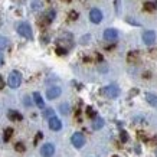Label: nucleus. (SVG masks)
Segmentation results:
<instances>
[{"label": "nucleus", "instance_id": "nucleus-1", "mask_svg": "<svg viewBox=\"0 0 157 157\" xmlns=\"http://www.w3.org/2000/svg\"><path fill=\"white\" fill-rule=\"evenodd\" d=\"M16 30H17V33L20 36H23V38L29 39V40H32L33 39V32H32V28H30V25L26 23V22H22L16 26Z\"/></svg>", "mask_w": 157, "mask_h": 157}, {"label": "nucleus", "instance_id": "nucleus-2", "mask_svg": "<svg viewBox=\"0 0 157 157\" xmlns=\"http://www.w3.org/2000/svg\"><path fill=\"white\" fill-rule=\"evenodd\" d=\"M20 84H22V74L19 71H12L9 78H7V85L12 90H16L20 86Z\"/></svg>", "mask_w": 157, "mask_h": 157}, {"label": "nucleus", "instance_id": "nucleus-3", "mask_svg": "<svg viewBox=\"0 0 157 157\" xmlns=\"http://www.w3.org/2000/svg\"><path fill=\"white\" fill-rule=\"evenodd\" d=\"M101 94L105 95L107 98H117L120 95V88L115 84H109V85L104 86L102 90H101Z\"/></svg>", "mask_w": 157, "mask_h": 157}, {"label": "nucleus", "instance_id": "nucleus-4", "mask_svg": "<svg viewBox=\"0 0 157 157\" xmlns=\"http://www.w3.org/2000/svg\"><path fill=\"white\" fill-rule=\"evenodd\" d=\"M71 143L75 148H82L85 144V137L82 133H74L71 137Z\"/></svg>", "mask_w": 157, "mask_h": 157}, {"label": "nucleus", "instance_id": "nucleus-5", "mask_svg": "<svg viewBox=\"0 0 157 157\" xmlns=\"http://www.w3.org/2000/svg\"><path fill=\"white\" fill-rule=\"evenodd\" d=\"M102 12H101L100 9H97V7H94V9H91V12H90V20L92 22V23H95V25H98V23H101L102 22Z\"/></svg>", "mask_w": 157, "mask_h": 157}, {"label": "nucleus", "instance_id": "nucleus-6", "mask_svg": "<svg viewBox=\"0 0 157 157\" xmlns=\"http://www.w3.org/2000/svg\"><path fill=\"white\" fill-rule=\"evenodd\" d=\"M156 39H157V35L154 30H144L143 32V42L146 45H148V46L156 42Z\"/></svg>", "mask_w": 157, "mask_h": 157}, {"label": "nucleus", "instance_id": "nucleus-7", "mask_svg": "<svg viewBox=\"0 0 157 157\" xmlns=\"http://www.w3.org/2000/svg\"><path fill=\"white\" fill-rule=\"evenodd\" d=\"M120 36L118 30L114 28H108L104 30V39L105 40H109V42H113V40H117Z\"/></svg>", "mask_w": 157, "mask_h": 157}, {"label": "nucleus", "instance_id": "nucleus-8", "mask_svg": "<svg viewBox=\"0 0 157 157\" xmlns=\"http://www.w3.org/2000/svg\"><path fill=\"white\" fill-rule=\"evenodd\" d=\"M40 154L42 157H52L55 154V146L52 143H46L40 147Z\"/></svg>", "mask_w": 157, "mask_h": 157}, {"label": "nucleus", "instance_id": "nucleus-9", "mask_svg": "<svg viewBox=\"0 0 157 157\" xmlns=\"http://www.w3.org/2000/svg\"><path fill=\"white\" fill-rule=\"evenodd\" d=\"M48 124H49V128L52 130V131H59L62 128V121L58 117H55V115L48 118Z\"/></svg>", "mask_w": 157, "mask_h": 157}, {"label": "nucleus", "instance_id": "nucleus-10", "mask_svg": "<svg viewBox=\"0 0 157 157\" xmlns=\"http://www.w3.org/2000/svg\"><path fill=\"white\" fill-rule=\"evenodd\" d=\"M61 94H62V90L59 86H51V88H48V91H46V98H48V100H56Z\"/></svg>", "mask_w": 157, "mask_h": 157}, {"label": "nucleus", "instance_id": "nucleus-11", "mask_svg": "<svg viewBox=\"0 0 157 157\" xmlns=\"http://www.w3.org/2000/svg\"><path fill=\"white\" fill-rule=\"evenodd\" d=\"M144 97H146V101H147L148 104L151 105L153 108L157 109V95L156 94H153V92H146Z\"/></svg>", "mask_w": 157, "mask_h": 157}, {"label": "nucleus", "instance_id": "nucleus-12", "mask_svg": "<svg viewBox=\"0 0 157 157\" xmlns=\"http://www.w3.org/2000/svg\"><path fill=\"white\" fill-rule=\"evenodd\" d=\"M7 117H9V120H12V121H22V120H23L22 114L17 113V111H14V109H9V111H7Z\"/></svg>", "mask_w": 157, "mask_h": 157}, {"label": "nucleus", "instance_id": "nucleus-13", "mask_svg": "<svg viewBox=\"0 0 157 157\" xmlns=\"http://www.w3.org/2000/svg\"><path fill=\"white\" fill-rule=\"evenodd\" d=\"M33 102L38 105L39 108H45V101H43L42 95L39 92H33Z\"/></svg>", "mask_w": 157, "mask_h": 157}, {"label": "nucleus", "instance_id": "nucleus-14", "mask_svg": "<svg viewBox=\"0 0 157 157\" xmlns=\"http://www.w3.org/2000/svg\"><path fill=\"white\" fill-rule=\"evenodd\" d=\"M156 9H157V2H146L143 6V10L144 12H148V13L154 12Z\"/></svg>", "mask_w": 157, "mask_h": 157}, {"label": "nucleus", "instance_id": "nucleus-15", "mask_svg": "<svg viewBox=\"0 0 157 157\" xmlns=\"http://www.w3.org/2000/svg\"><path fill=\"white\" fill-rule=\"evenodd\" d=\"M104 127V120L100 118V117H97L95 120H94V123H92V128L94 130H100Z\"/></svg>", "mask_w": 157, "mask_h": 157}, {"label": "nucleus", "instance_id": "nucleus-16", "mask_svg": "<svg viewBox=\"0 0 157 157\" xmlns=\"http://www.w3.org/2000/svg\"><path fill=\"white\" fill-rule=\"evenodd\" d=\"M59 111H61V114L68 115V114H69V104H68V102L61 104V105H59Z\"/></svg>", "mask_w": 157, "mask_h": 157}, {"label": "nucleus", "instance_id": "nucleus-17", "mask_svg": "<svg viewBox=\"0 0 157 157\" xmlns=\"http://www.w3.org/2000/svg\"><path fill=\"white\" fill-rule=\"evenodd\" d=\"M12 136H13V128H10V127H9V128L5 130V136H3V140H5V141H9Z\"/></svg>", "mask_w": 157, "mask_h": 157}, {"label": "nucleus", "instance_id": "nucleus-18", "mask_svg": "<svg viewBox=\"0 0 157 157\" xmlns=\"http://www.w3.org/2000/svg\"><path fill=\"white\" fill-rule=\"evenodd\" d=\"M9 46V39L5 36H0V49H5Z\"/></svg>", "mask_w": 157, "mask_h": 157}, {"label": "nucleus", "instance_id": "nucleus-19", "mask_svg": "<svg viewBox=\"0 0 157 157\" xmlns=\"http://www.w3.org/2000/svg\"><path fill=\"white\" fill-rule=\"evenodd\" d=\"M53 115H55V113H53L52 108L43 109V117H46V118H51V117H53Z\"/></svg>", "mask_w": 157, "mask_h": 157}, {"label": "nucleus", "instance_id": "nucleus-20", "mask_svg": "<svg viewBox=\"0 0 157 157\" xmlns=\"http://www.w3.org/2000/svg\"><path fill=\"white\" fill-rule=\"evenodd\" d=\"M14 150H16V151H19V153H23L25 150H26V147H25L23 143H16L14 144Z\"/></svg>", "mask_w": 157, "mask_h": 157}, {"label": "nucleus", "instance_id": "nucleus-21", "mask_svg": "<svg viewBox=\"0 0 157 157\" xmlns=\"http://www.w3.org/2000/svg\"><path fill=\"white\" fill-rule=\"evenodd\" d=\"M55 19V10H49L48 13H46V22H52V20Z\"/></svg>", "mask_w": 157, "mask_h": 157}, {"label": "nucleus", "instance_id": "nucleus-22", "mask_svg": "<svg viewBox=\"0 0 157 157\" xmlns=\"http://www.w3.org/2000/svg\"><path fill=\"white\" fill-rule=\"evenodd\" d=\"M138 58V53L137 52H130L128 53V62H136Z\"/></svg>", "mask_w": 157, "mask_h": 157}, {"label": "nucleus", "instance_id": "nucleus-23", "mask_svg": "<svg viewBox=\"0 0 157 157\" xmlns=\"http://www.w3.org/2000/svg\"><path fill=\"white\" fill-rule=\"evenodd\" d=\"M86 114L90 115L91 118H94V117L97 115V114H95V111H94V109L91 108V107H86Z\"/></svg>", "mask_w": 157, "mask_h": 157}, {"label": "nucleus", "instance_id": "nucleus-24", "mask_svg": "<svg viewBox=\"0 0 157 157\" xmlns=\"http://www.w3.org/2000/svg\"><path fill=\"white\" fill-rule=\"evenodd\" d=\"M23 104L26 105V107H30V105H32V101H30V98H29V97H25V98H23Z\"/></svg>", "mask_w": 157, "mask_h": 157}, {"label": "nucleus", "instance_id": "nucleus-25", "mask_svg": "<svg viewBox=\"0 0 157 157\" xmlns=\"http://www.w3.org/2000/svg\"><path fill=\"white\" fill-rule=\"evenodd\" d=\"M69 17H71L72 20L78 19V13H76V12H71V13H69Z\"/></svg>", "mask_w": 157, "mask_h": 157}, {"label": "nucleus", "instance_id": "nucleus-26", "mask_svg": "<svg viewBox=\"0 0 157 157\" xmlns=\"http://www.w3.org/2000/svg\"><path fill=\"white\" fill-rule=\"evenodd\" d=\"M3 63H5V56H3V52L0 49V67H3Z\"/></svg>", "mask_w": 157, "mask_h": 157}, {"label": "nucleus", "instance_id": "nucleus-27", "mask_svg": "<svg viewBox=\"0 0 157 157\" xmlns=\"http://www.w3.org/2000/svg\"><path fill=\"white\" fill-rule=\"evenodd\" d=\"M120 137H121V140H123V141H127V140H128V137H127L125 131H121V136H120Z\"/></svg>", "mask_w": 157, "mask_h": 157}, {"label": "nucleus", "instance_id": "nucleus-28", "mask_svg": "<svg viewBox=\"0 0 157 157\" xmlns=\"http://www.w3.org/2000/svg\"><path fill=\"white\" fill-rule=\"evenodd\" d=\"M56 52H58V55H65V53H67V51H65V49L58 48V49H56Z\"/></svg>", "mask_w": 157, "mask_h": 157}, {"label": "nucleus", "instance_id": "nucleus-29", "mask_svg": "<svg viewBox=\"0 0 157 157\" xmlns=\"http://www.w3.org/2000/svg\"><path fill=\"white\" fill-rule=\"evenodd\" d=\"M120 2L121 0H115V10H117V13H120Z\"/></svg>", "mask_w": 157, "mask_h": 157}, {"label": "nucleus", "instance_id": "nucleus-30", "mask_svg": "<svg viewBox=\"0 0 157 157\" xmlns=\"http://www.w3.org/2000/svg\"><path fill=\"white\" fill-rule=\"evenodd\" d=\"M62 2H65V3H69V2H71V0H62Z\"/></svg>", "mask_w": 157, "mask_h": 157}, {"label": "nucleus", "instance_id": "nucleus-31", "mask_svg": "<svg viewBox=\"0 0 157 157\" xmlns=\"http://www.w3.org/2000/svg\"><path fill=\"white\" fill-rule=\"evenodd\" d=\"M0 26H2V22H0Z\"/></svg>", "mask_w": 157, "mask_h": 157}]
</instances>
